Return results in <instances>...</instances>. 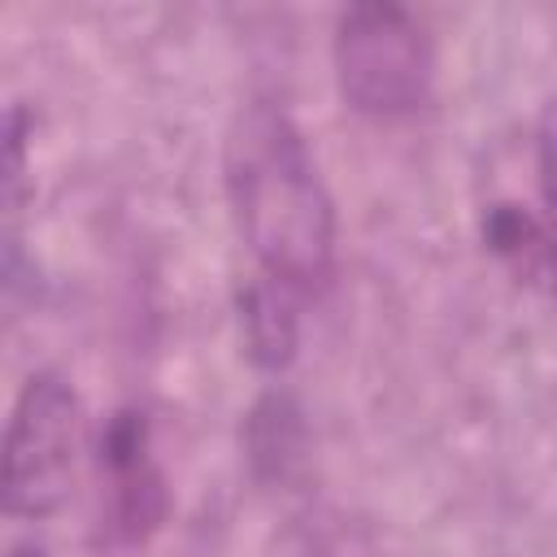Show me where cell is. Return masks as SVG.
Segmentation results:
<instances>
[{
    "instance_id": "cell-6",
    "label": "cell",
    "mask_w": 557,
    "mask_h": 557,
    "mask_svg": "<svg viewBox=\"0 0 557 557\" xmlns=\"http://www.w3.org/2000/svg\"><path fill=\"white\" fill-rule=\"evenodd\" d=\"M239 322H244V339H248V357L261 370H283L296 357V292L274 283V278H257L239 292Z\"/></svg>"
},
{
    "instance_id": "cell-8",
    "label": "cell",
    "mask_w": 557,
    "mask_h": 557,
    "mask_svg": "<svg viewBox=\"0 0 557 557\" xmlns=\"http://www.w3.org/2000/svg\"><path fill=\"white\" fill-rule=\"evenodd\" d=\"M535 174H540V200H544L548 261L557 274V100H548L535 122Z\"/></svg>"
},
{
    "instance_id": "cell-9",
    "label": "cell",
    "mask_w": 557,
    "mask_h": 557,
    "mask_svg": "<svg viewBox=\"0 0 557 557\" xmlns=\"http://www.w3.org/2000/svg\"><path fill=\"white\" fill-rule=\"evenodd\" d=\"M9 557H48L39 544H17V548H9Z\"/></svg>"
},
{
    "instance_id": "cell-1",
    "label": "cell",
    "mask_w": 557,
    "mask_h": 557,
    "mask_svg": "<svg viewBox=\"0 0 557 557\" xmlns=\"http://www.w3.org/2000/svg\"><path fill=\"white\" fill-rule=\"evenodd\" d=\"M226 196L261 274L313 292L335 270V205L296 122L274 104H248L226 131Z\"/></svg>"
},
{
    "instance_id": "cell-3",
    "label": "cell",
    "mask_w": 557,
    "mask_h": 557,
    "mask_svg": "<svg viewBox=\"0 0 557 557\" xmlns=\"http://www.w3.org/2000/svg\"><path fill=\"white\" fill-rule=\"evenodd\" d=\"M83 440V405L74 387L39 370L13 400L4 431V509L13 518H44L70 496V474Z\"/></svg>"
},
{
    "instance_id": "cell-2",
    "label": "cell",
    "mask_w": 557,
    "mask_h": 557,
    "mask_svg": "<svg viewBox=\"0 0 557 557\" xmlns=\"http://www.w3.org/2000/svg\"><path fill=\"white\" fill-rule=\"evenodd\" d=\"M339 96L366 117H400L426 104L435 48L413 13L387 0L348 4L331 39Z\"/></svg>"
},
{
    "instance_id": "cell-7",
    "label": "cell",
    "mask_w": 557,
    "mask_h": 557,
    "mask_svg": "<svg viewBox=\"0 0 557 557\" xmlns=\"http://www.w3.org/2000/svg\"><path fill=\"white\" fill-rule=\"evenodd\" d=\"M483 239H487L492 252L513 257V261L535 257V252L548 257V231L531 213H522L518 205H492L487 218H483Z\"/></svg>"
},
{
    "instance_id": "cell-5",
    "label": "cell",
    "mask_w": 557,
    "mask_h": 557,
    "mask_svg": "<svg viewBox=\"0 0 557 557\" xmlns=\"http://www.w3.org/2000/svg\"><path fill=\"white\" fill-rule=\"evenodd\" d=\"M248 466L265 483H283L305 461V413L287 392H265L244 422Z\"/></svg>"
},
{
    "instance_id": "cell-4",
    "label": "cell",
    "mask_w": 557,
    "mask_h": 557,
    "mask_svg": "<svg viewBox=\"0 0 557 557\" xmlns=\"http://www.w3.org/2000/svg\"><path fill=\"white\" fill-rule=\"evenodd\" d=\"M100 466L113 483V527L126 540H144L165 513V479L148 457V422L135 409L109 418L100 435Z\"/></svg>"
}]
</instances>
